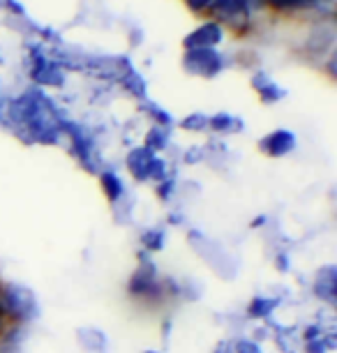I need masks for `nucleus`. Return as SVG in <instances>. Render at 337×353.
<instances>
[{"instance_id":"1","label":"nucleus","mask_w":337,"mask_h":353,"mask_svg":"<svg viewBox=\"0 0 337 353\" xmlns=\"http://www.w3.org/2000/svg\"><path fill=\"white\" fill-rule=\"evenodd\" d=\"M0 301H3V310L8 312V314L23 319V321L37 314V303H35L32 291L23 289V286H19V284H10L8 289H3Z\"/></svg>"},{"instance_id":"2","label":"nucleus","mask_w":337,"mask_h":353,"mask_svg":"<svg viewBox=\"0 0 337 353\" xmlns=\"http://www.w3.org/2000/svg\"><path fill=\"white\" fill-rule=\"evenodd\" d=\"M187 68L196 74H215L222 68V58L213 49H190Z\"/></svg>"},{"instance_id":"3","label":"nucleus","mask_w":337,"mask_h":353,"mask_svg":"<svg viewBox=\"0 0 337 353\" xmlns=\"http://www.w3.org/2000/svg\"><path fill=\"white\" fill-rule=\"evenodd\" d=\"M294 143H296V139L292 132L277 130L273 134H268L266 139H261V150H266L268 155H273V157H282L294 148Z\"/></svg>"},{"instance_id":"4","label":"nucleus","mask_w":337,"mask_h":353,"mask_svg":"<svg viewBox=\"0 0 337 353\" xmlns=\"http://www.w3.org/2000/svg\"><path fill=\"white\" fill-rule=\"evenodd\" d=\"M157 164V159L150 155L148 150H134L130 155V169L134 173L136 178H141V181H146L150 178V173H153V166Z\"/></svg>"},{"instance_id":"5","label":"nucleus","mask_w":337,"mask_h":353,"mask_svg":"<svg viewBox=\"0 0 337 353\" xmlns=\"http://www.w3.org/2000/svg\"><path fill=\"white\" fill-rule=\"evenodd\" d=\"M220 37H222V32L220 28H217L215 23H208V26H203V28H199L194 32L192 37H187V46H192V49H208V46H213L215 42H220Z\"/></svg>"},{"instance_id":"6","label":"nucleus","mask_w":337,"mask_h":353,"mask_svg":"<svg viewBox=\"0 0 337 353\" xmlns=\"http://www.w3.org/2000/svg\"><path fill=\"white\" fill-rule=\"evenodd\" d=\"M333 293H335V272L333 268H326L316 277V296L326 298V301H333Z\"/></svg>"},{"instance_id":"7","label":"nucleus","mask_w":337,"mask_h":353,"mask_svg":"<svg viewBox=\"0 0 337 353\" xmlns=\"http://www.w3.org/2000/svg\"><path fill=\"white\" fill-rule=\"evenodd\" d=\"M102 183H104V188H107V185L111 188L109 199H118V196H121V192H123V190H121V183H118V178H114L111 173H107V176L102 178Z\"/></svg>"},{"instance_id":"8","label":"nucleus","mask_w":337,"mask_h":353,"mask_svg":"<svg viewBox=\"0 0 337 353\" xmlns=\"http://www.w3.org/2000/svg\"><path fill=\"white\" fill-rule=\"evenodd\" d=\"M275 8H307L314 0H270Z\"/></svg>"}]
</instances>
